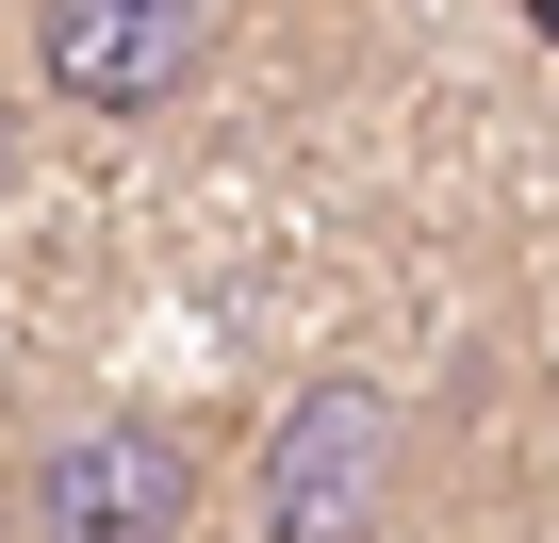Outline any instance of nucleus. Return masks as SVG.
Segmentation results:
<instances>
[{"label": "nucleus", "mask_w": 559, "mask_h": 543, "mask_svg": "<svg viewBox=\"0 0 559 543\" xmlns=\"http://www.w3.org/2000/svg\"><path fill=\"white\" fill-rule=\"evenodd\" d=\"M0 543H34V527H17V461H0Z\"/></svg>", "instance_id": "5"}, {"label": "nucleus", "mask_w": 559, "mask_h": 543, "mask_svg": "<svg viewBox=\"0 0 559 543\" xmlns=\"http://www.w3.org/2000/svg\"><path fill=\"white\" fill-rule=\"evenodd\" d=\"M526 34H543V50H559V0H526Z\"/></svg>", "instance_id": "6"}, {"label": "nucleus", "mask_w": 559, "mask_h": 543, "mask_svg": "<svg viewBox=\"0 0 559 543\" xmlns=\"http://www.w3.org/2000/svg\"><path fill=\"white\" fill-rule=\"evenodd\" d=\"M17 165H34V149H17V99H0V198H17Z\"/></svg>", "instance_id": "4"}, {"label": "nucleus", "mask_w": 559, "mask_h": 543, "mask_svg": "<svg viewBox=\"0 0 559 543\" xmlns=\"http://www.w3.org/2000/svg\"><path fill=\"white\" fill-rule=\"evenodd\" d=\"M17 50L67 116H165L214 67V0H34Z\"/></svg>", "instance_id": "3"}, {"label": "nucleus", "mask_w": 559, "mask_h": 543, "mask_svg": "<svg viewBox=\"0 0 559 543\" xmlns=\"http://www.w3.org/2000/svg\"><path fill=\"white\" fill-rule=\"evenodd\" d=\"M17 527L34 543H198L214 527V445L148 396H99L17 445Z\"/></svg>", "instance_id": "1"}, {"label": "nucleus", "mask_w": 559, "mask_h": 543, "mask_svg": "<svg viewBox=\"0 0 559 543\" xmlns=\"http://www.w3.org/2000/svg\"><path fill=\"white\" fill-rule=\"evenodd\" d=\"M395 445H412V412H395L379 379H313L297 412L263 428V461H247V527H263V543H379Z\"/></svg>", "instance_id": "2"}]
</instances>
